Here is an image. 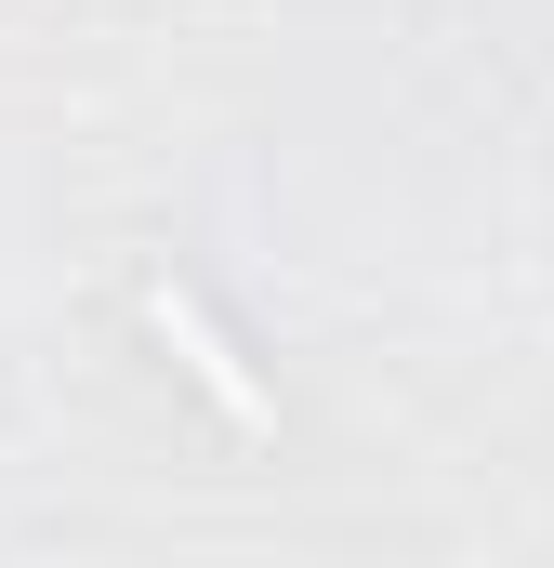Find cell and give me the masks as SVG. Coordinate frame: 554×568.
<instances>
[{
  "label": "cell",
  "instance_id": "obj_1",
  "mask_svg": "<svg viewBox=\"0 0 554 568\" xmlns=\"http://www.w3.org/2000/svg\"><path fill=\"white\" fill-rule=\"evenodd\" d=\"M145 331H158V357H172V371H185V384L212 397V424H225V436H252V449H277V397L252 384L238 331H225V317H212V304H198L185 278H145Z\"/></svg>",
  "mask_w": 554,
  "mask_h": 568
}]
</instances>
